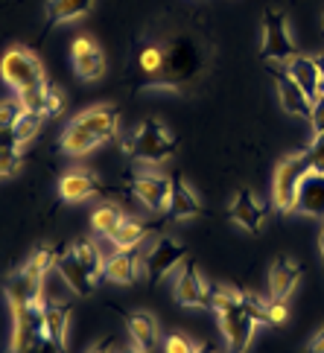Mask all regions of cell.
<instances>
[{
	"instance_id": "cell-36",
	"label": "cell",
	"mask_w": 324,
	"mask_h": 353,
	"mask_svg": "<svg viewBox=\"0 0 324 353\" xmlns=\"http://www.w3.org/2000/svg\"><path fill=\"white\" fill-rule=\"evenodd\" d=\"M164 350H167V353H193V350H196V345H193L187 336H181V333H172V336H167Z\"/></svg>"
},
{
	"instance_id": "cell-28",
	"label": "cell",
	"mask_w": 324,
	"mask_h": 353,
	"mask_svg": "<svg viewBox=\"0 0 324 353\" xmlns=\"http://www.w3.org/2000/svg\"><path fill=\"white\" fill-rule=\"evenodd\" d=\"M123 219H126V213H123L120 208H114V205H103V208H97V210H94L91 228H94V234H99V236H111V234H114L120 225H123Z\"/></svg>"
},
{
	"instance_id": "cell-25",
	"label": "cell",
	"mask_w": 324,
	"mask_h": 353,
	"mask_svg": "<svg viewBox=\"0 0 324 353\" xmlns=\"http://www.w3.org/2000/svg\"><path fill=\"white\" fill-rule=\"evenodd\" d=\"M73 254L79 257V263L85 266V272L91 274L94 283H103L105 281V251L99 248L94 239H79V243H73Z\"/></svg>"
},
{
	"instance_id": "cell-9",
	"label": "cell",
	"mask_w": 324,
	"mask_h": 353,
	"mask_svg": "<svg viewBox=\"0 0 324 353\" xmlns=\"http://www.w3.org/2000/svg\"><path fill=\"white\" fill-rule=\"evenodd\" d=\"M132 187H134V196L152 213H167L170 196H172V179L158 175V172H141V175H134Z\"/></svg>"
},
{
	"instance_id": "cell-18",
	"label": "cell",
	"mask_w": 324,
	"mask_h": 353,
	"mask_svg": "<svg viewBox=\"0 0 324 353\" xmlns=\"http://www.w3.org/2000/svg\"><path fill=\"white\" fill-rule=\"evenodd\" d=\"M99 193V179L88 170H70L59 179V196L65 201H85Z\"/></svg>"
},
{
	"instance_id": "cell-38",
	"label": "cell",
	"mask_w": 324,
	"mask_h": 353,
	"mask_svg": "<svg viewBox=\"0 0 324 353\" xmlns=\"http://www.w3.org/2000/svg\"><path fill=\"white\" fill-rule=\"evenodd\" d=\"M310 123H313L316 134H324V94L313 99V114H310Z\"/></svg>"
},
{
	"instance_id": "cell-6",
	"label": "cell",
	"mask_w": 324,
	"mask_h": 353,
	"mask_svg": "<svg viewBox=\"0 0 324 353\" xmlns=\"http://www.w3.org/2000/svg\"><path fill=\"white\" fill-rule=\"evenodd\" d=\"M298 56L295 39L290 32V18L281 9H269L263 15V59L272 65H290Z\"/></svg>"
},
{
	"instance_id": "cell-41",
	"label": "cell",
	"mask_w": 324,
	"mask_h": 353,
	"mask_svg": "<svg viewBox=\"0 0 324 353\" xmlns=\"http://www.w3.org/2000/svg\"><path fill=\"white\" fill-rule=\"evenodd\" d=\"M304 353H324V324L313 333V339H310V345H307Z\"/></svg>"
},
{
	"instance_id": "cell-3",
	"label": "cell",
	"mask_w": 324,
	"mask_h": 353,
	"mask_svg": "<svg viewBox=\"0 0 324 353\" xmlns=\"http://www.w3.org/2000/svg\"><path fill=\"white\" fill-rule=\"evenodd\" d=\"M313 170L310 167V152H295L283 158L275 167V179H272V201L281 213H292L298 208V187H301L304 175Z\"/></svg>"
},
{
	"instance_id": "cell-4",
	"label": "cell",
	"mask_w": 324,
	"mask_h": 353,
	"mask_svg": "<svg viewBox=\"0 0 324 353\" xmlns=\"http://www.w3.org/2000/svg\"><path fill=\"white\" fill-rule=\"evenodd\" d=\"M126 152L146 163H161L176 155V137L161 120H143L138 134L126 143Z\"/></svg>"
},
{
	"instance_id": "cell-34",
	"label": "cell",
	"mask_w": 324,
	"mask_h": 353,
	"mask_svg": "<svg viewBox=\"0 0 324 353\" xmlns=\"http://www.w3.org/2000/svg\"><path fill=\"white\" fill-rule=\"evenodd\" d=\"M21 103L18 99H6L0 103V129H15V120L21 117Z\"/></svg>"
},
{
	"instance_id": "cell-33",
	"label": "cell",
	"mask_w": 324,
	"mask_h": 353,
	"mask_svg": "<svg viewBox=\"0 0 324 353\" xmlns=\"http://www.w3.org/2000/svg\"><path fill=\"white\" fill-rule=\"evenodd\" d=\"M65 108V94L56 85H47V97H44V117H59Z\"/></svg>"
},
{
	"instance_id": "cell-16",
	"label": "cell",
	"mask_w": 324,
	"mask_h": 353,
	"mask_svg": "<svg viewBox=\"0 0 324 353\" xmlns=\"http://www.w3.org/2000/svg\"><path fill=\"white\" fill-rule=\"evenodd\" d=\"M56 269H59V274H61V281H65L79 298H85V295H91V292H94V286H97V283L91 281V274L85 272V266L79 263V257L73 254V248H70V251H59Z\"/></svg>"
},
{
	"instance_id": "cell-5",
	"label": "cell",
	"mask_w": 324,
	"mask_h": 353,
	"mask_svg": "<svg viewBox=\"0 0 324 353\" xmlns=\"http://www.w3.org/2000/svg\"><path fill=\"white\" fill-rule=\"evenodd\" d=\"M0 77H3V82L12 91H23V88L44 82V65L32 50L12 47L3 53V59H0Z\"/></svg>"
},
{
	"instance_id": "cell-2",
	"label": "cell",
	"mask_w": 324,
	"mask_h": 353,
	"mask_svg": "<svg viewBox=\"0 0 324 353\" xmlns=\"http://www.w3.org/2000/svg\"><path fill=\"white\" fill-rule=\"evenodd\" d=\"M202 73V53L190 39H179L172 44H164V59L155 82L149 88L155 91H181V88Z\"/></svg>"
},
{
	"instance_id": "cell-23",
	"label": "cell",
	"mask_w": 324,
	"mask_h": 353,
	"mask_svg": "<svg viewBox=\"0 0 324 353\" xmlns=\"http://www.w3.org/2000/svg\"><path fill=\"white\" fill-rule=\"evenodd\" d=\"M94 0H47V27L79 21L91 12Z\"/></svg>"
},
{
	"instance_id": "cell-26",
	"label": "cell",
	"mask_w": 324,
	"mask_h": 353,
	"mask_svg": "<svg viewBox=\"0 0 324 353\" xmlns=\"http://www.w3.org/2000/svg\"><path fill=\"white\" fill-rule=\"evenodd\" d=\"M134 277H138V257H134V251H114L105 260V281L129 286L134 283Z\"/></svg>"
},
{
	"instance_id": "cell-32",
	"label": "cell",
	"mask_w": 324,
	"mask_h": 353,
	"mask_svg": "<svg viewBox=\"0 0 324 353\" xmlns=\"http://www.w3.org/2000/svg\"><path fill=\"white\" fill-rule=\"evenodd\" d=\"M41 114H32V111H21V117L15 120V134H18V143H30L35 134L41 132Z\"/></svg>"
},
{
	"instance_id": "cell-37",
	"label": "cell",
	"mask_w": 324,
	"mask_h": 353,
	"mask_svg": "<svg viewBox=\"0 0 324 353\" xmlns=\"http://www.w3.org/2000/svg\"><path fill=\"white\" fill-rule=\"evenodd\" d=\"M307 152H310V167H313V172L324 175V137L321 134H316V141H313V146H310Z\"/></svg>"
},
{
	"instance_id": "cell-14",
	"label": "cell",
	"mask_w": 324,
	"mask_h": 353,
	"mask_svg": "<svg viewBox=\"0 0 324 353\" xmlns=\"http://www.w3.org/2000/svg\"><path fill=\"white\" fill-rule=\"evenodd\" d=\"M199 213H202V196L184 179H172V196H170L167 216L176 222H184V219H196Z\"/></svg>"
},
{
	"instance_id": "cell-10",
	"label": "cell",
	"mask_w": 324,
	"mask_h": 353,
	"mask_svg": "<svg viewBox=\"0 0 324 353\" xmlns=\"http://www.w3.org/2000/svg\"><path fill=\"white\" fill-rule=\"evenodd\" d=\"M272 77H275V85H278V99H281V108L286 114H298V117H307L313 114V97H307V91L298 85L286 68H275L272 65Z\"/></svg>"
},
{
	"instance_id": "cell-45",
	"label": "cell",
	"mask_w": 324,
	"mask_h": 353,
	"mask_svg": "<svg viewBox=\"0 0 324 353\" xmlns=\"http://www.w3.org/2000/svg\"><path fill=\"white\" fill-rule=\"evenodd\" d=\"M318 251H321V260H324V225H321V234H318Z\"/></svg>"
},
{
	"instance_id": "cell-17",
	"label": "cell",
	"mask_w": 324,
	"mask_h": 353,
	"mask_svg": "<svg viewBox=\"0 0 324 353\" xmlns=\"http://www.w3.org/2000/svg\"><path fill=\"white\" fill-rule=\"evenodd\" d=\"M77 120L88 132H94L103 143L117 137V129H120V111L114 105H94L88 111H82V114H77Z\"/></svg>"
},
{
	"instance_id": "cell-29",
	"label": "cell",
	"mask_w": 324,
	"mask_h": 353,
	"mask_svg": "<svg viewBox=\"0 0 324 353\" xmlns=\"http://www.w3.org/2000/svg\"><path fill=\"white\" fill-rule=\"evenodd\" d=\"M56 257H59V251L53 245H41V248L32 251V257L23 263L21 272H27L30 277H35V281H44V274L56 266Z\"/></svg>"
},
{
	"instance_id": "cell-11",
	"label": "cell",
	"mask_w": 324,
	"mask_h": 353,
	"mask_svg": "<svg viewBox=\"0 0 324 353\" xmlns=\"http://www.w3.org/2000/svg\"><path fill=\"white\" fill-rule=\"evenodd\" d=\"M172 292H176V301H179V304H184V307H207L210 304V292H214V289H210L205 277L199 274L196 263L187 260L181 274L176 277V289H172Z\"/></svg>"
},
{
	"instance_id": "cell-20",
	"label": "cell",
	"mask_w": 324,
	"mask_h": 353,
	"mask_svg": "<svg viewBox=\"0 0 324 353\" xmlns=\"http://www.w3.org/2000/svg\"><path fill=\"white\" fill-rule=\"evenodd\" d=\"M126 327H129V336H132L134 347H141L146 353L155 350L158 336H161V327H158L152 312H132L129 319H126Z\"/></svg>"
},
{
	"instance_id": "cell-47",
	"label": "cell",
	"mask_w": 324,
	"mask_h": 353,
	"mask_svg": "<svg viewBox=\"0 0 324 353\" xmlns=\"http://www.w3.org/2000/svg\"><path fill=\"white\" fill-rule=\"evenodd\" d=\"M321 137H324V134H321Z\"/></svg>"
},
{
	"instance_id": "cell-12",
	"label": "cell",
	"mask_w": 324,
	"mask_h": 353,
	"mask_svg": "<svg viewBox=\"0 0 324 353\" xmlns=\"http://www.w3.org/2000/svg\"><path fill=\"white\" fill-rule=\"evenodd\" d=\"M301 263H295L292 257H278L275 263H272L269 269V295L272 301H286L292 292L298 281H301Z\"/></svg>"
},
{
	"instance_id": "cell-31",
	"label": "cell",
	"mask_w": 324,
	"mask_h": 353,
	"mask_svg": "<svg viewBox=\"0 0 324 353\" xmlns=\"http://www.w3.org/2000/svg\"><path fill=\"white\" fill-rule=\"evenodd\" d=\"M44 97H47V82L18 91V103H21L23 111H32V114H41L44 117Z\"/></svg>"
},
{
	"instance_id": "cell-24",
	"label": "cell",
	"mask_w": 324,
	"mask_h": 353,
	"mask_svg": "<svg viewBox=\"0 0 324 353\" xmlns=\"http://www.w3.org/2000/svg\"><path fill=\"white\" fill-rule=\"evenodd\" d=\"M286 73L298 82L307 91V97H321V77H318V65H316V59H310V56H295L290 65H286Z\"/></svg>"
},
{
	"instance_id": "cell-35",
	"label": "cell",
	"mask_w": 324,
	"mask_h": 353,
	"mask_svg": "<svg viewBox=\"0 0 324 353\" xmlns=\"http://www.w3.org/2000/svg\"><path fill=\"white\" fill-rule=\"evenodd\" d=\"M18 167H21L18 149H0V179H6V175L18 172Z\"/></svg>"
},
{
	"instance_id": "cell-39",
	"label": "cell",
	"mask_w": 324,
	"mask_h": 353,
	"mask_svg": "<svg viewBox=\"0 0 324 353\" xmlns=\"http://www.w3.org/2000/svg\"><path fill=\"white\" fill-rule=\"evenodd\" d=\"M286 319H290V310L283 301H269V324H283Z\"/></svg>"
},
{
	"instance_id": "cell-43",
	"label": "cell",
	"mask_w": 324,
	"mask_h": 353,
	"mask_svg": "<svg viewBox=\"0 0 324 353\" xmlns=\"http://www.w3.org/2000/svg\"><path fill=\"white\" fill-rule=\"evenodd\" d=\"M316 65H318V77H321V85L318 88H321V94H324V53L316 56Z\"/></svg>"
},
{
	"instance_id": "cell-30",
	"label": "cell",
	"mask_w": 324,
	"mask_h": 353,
	"mask_svg": "<svg viewBox=\"0 0 324 353\" xmlns=\"http://www.w3.org/2000/svg\"><path fill=\"white\" fill-rule=\"evenodd\" d=\"M240 304H243V310L248 312V319H252L257 327L269 324V301H263L254 292H245V289H240Z\"/></svg>"
},
{
	"instance_id": "cell-19",
	"label": "cell",
	"mask_w": 324,
	"mask_h": 353,
	"mask_svg": "<svg viewBox=\"0 0 324 353\" xmlns=\"http://www.w3.org/2000/svg\"><path fill=\"white\" fill-rule=\"evenodd\" d=\"M295 210L307 213V216H318V219L324 216V175L321 172L310 170L304 175L301 187H298V208Z\"/></svg>"
},
{
	"instance_id": "cell-46",
	"label": "cell",
	"mask_w": 324,
	"mask_h": 353,
	"mask_svg": "<svg viewBox=\"0 0 324 353\" xmlns=\"http://www.w3.org/2000/svg\"><path fill=\"white\" fill-rule=\"evenodd\" d=\"M123 353H146V350H141V347H138V350H123Z\"/></svg>"
},
{
	"instance_id": "cell-21",
	"label": "cell",
	"mask_w": 324,
	"mask_h": 353,
	"mask_svg": "<svg viewBox=\"0 0 324 353\" xmlns=\"http://www.w3.org/2000/svg\"><path fill=\"white\" fill-rule=\"evenodd\" d=\"M68 324H70V304L68 301H50L44 307V336L59 347H65Z\"/></svg>"
},
{
	"instance_id": "cell-44",
	"label": "cell",
	"mask_w": 324,
	"mask_h": 353,
	"mask_svg": "<svg viewBox=\"0 0 324 353\" xmlns=\"http://www.w3.org/2000/svg\"><path fill=\"white\" fill-rule=\"evenodd\" d=\"M193 353H214V347H210V345H196Z\"/></svg>"
},
{
	"instance_id": "cell-8",
	"label": "cell",
	"mask_w": 324,
	"mask_h": 353,
	"mask_svg": "<svg viewBox=\"0 0 324 353\" xmlns=\"http://www.w3.org/2000/svg\"><path fill=\"white\" fill-rule=\"evenodd\" d=\"M70 61H73V70L77 77L85 82H94V79H103L105 77V53L97 41H91L88 35H79L73 39L70 44Z\"/></svg>"
},
{
	"instance_id": "cell-27",
	"label": "cell",
	"mask_w": 324,
	"mask_h": 353,
	"mask_svg": "<svg viewBox=\"0 0 324 353\" xmlns=\"http://www.w3.org/2000/svg\"><path fill=\"white\" fill-rule=\"evenodd\" d=\"M146 234H149V228H146L143 222L126 216V219H123L120 228H117L114 234H111V236H105V239H108V243L114 245L117 251H134V248H138V245L143 243V239H146Z\"/></svg>"
},
{
	"instance_id": "cell-1",
	"label": "cell",
	"mask_w": 324,
	"mask_h": 353,
	"mask_svg": "<svg viewBox=\"0 0 324 353\" xmlns=\"http://www.w3.org/2000/svg\"><path fill=\"white\" fill-rule=\"evenodd\" d=\"M210 310L216 312L219 327H222V336L231 347V353H245L248 342H252V333H254V321L248 319V312L240 304V289H231V286H216L210 292Z\"/></svg>"
},
{
	"instance_id": "cell-40",
	"label": "cell",
	"mask_w": 324,
	"mask_h": 353,
	"mask_svg": "<svg viewBox=\"0 0 324 353\" xmlns=\"http://www.w3.org/2000/svg\"><path fill=\"white\" fill-rule=\"evenodd\" d=\"M18 134L15 129H0V149H18Z\"/></svg>"
},
{
	"instance_id": "cell-15",
	"label": "cell",
	"mask_w": 324,
	"mask_h": 353,
	"mask_svg": "<svg viewBox=\"0 0 324 353\" xmlns=\"http://www.w3.org/2000/svg\"><path fill=\"white\" fill-rule=\"evenodd\" d=\"M6 298H9L12 312H15V310H27L39 298H44V281H35V277H30L27 272L12 274L6 281Z\"/></svg>"
},
{
	"instance_id": "cell-13",
	"label": "cell",
	"mask_w": 324,
	"mask_h": 353,
	"mask_svg": "<svg viewBox=\"0 0 324 353\" xmlns=\"http://www.w3.org/2000/svg\"><path fill=\"white\" fill-rule=\"evenodd\" d=\"M231 219L248 234H260L266 225V208L252 196V190H240L231 201Z\"/></svg>"
},
{
	"instance_id": "cell-7",
	"label": "cell",
	"mask_w": 324,
	"mask_h": 353,
	"mask_svg": "<svg viewBox=\"0 0 324 353\" xmlns=\"http://www.w3.org/2000/svg\"><path fill=\"white\" fill-rule=\"evenodd\" d=\"M187 257V245L179 243L176 236H158L149 251L143 254V269H146V277L149 281H161V277H167L170 272H176Z\"/></svg>"
},
{
	"instance_id": "cell-22",
	"label": "cell",
	"mask_w": 324,
	"mask_h": 353,
	"mask_svg": "<svg viewBox=\"0 0 324 353\" xmlns=\"http://www.w3.org/2000/svg\"><path fill=\"white\" fill-rule=\"evenodd\" d=\"M99 143H103V141H99L94 132L85 129V125H82L77 117L68 123L65 134H61V149H65L68 155H77V158H79V155H88L91 149H97Z\"/></svg>"
},
{
	"instance_id": "cell-42",
	"label": "cell",
	"mask_w": 324,
	"mask_h": 353,
	"mask_svg": "<svg viewBox=\"0 0 324 353\" xmlns=\"http://www.w3.org/2000/svg\"><path fill=\"white\" fill-rule=\"evenodd\" d=\"M88 353H111V339H103V342H97L94 347H88Z\"/></svg>"
}]
</instances>
